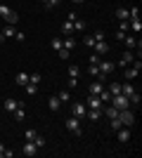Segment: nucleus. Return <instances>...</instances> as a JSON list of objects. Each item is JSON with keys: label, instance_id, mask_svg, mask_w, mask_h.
<instances>
[{"label": "nucleus", "instance_id": "f257e3e1", "mask_svg": "<svg viewBox=\"0 0 142 158\" xmlns=\"http://www.w3.org/2000/svg\"><path fill=\"white\" fill-rule=\"evenodd\" d=\"M109 104L114 106V109H118V111H123V109H130L128 97H123V94H111V102H109Z\"/></svg>", "mask_w": 142, "mask_h": 158}, {"label": "nucleus", "instance_id": "f03ea898", "mask_svg": "<svg viewBox=\"0 0 142 158\" xmlns=\"http://www.w3.org/2000/svg\"><path fill=\"white\" fill-rule=\"evenodd\" d=\"M71 116H76L78 120H83L88 116V106L83 104V102H74V104H71Z\"/></svg>", "mask_w": 142, "mask_h": 158}, {"label": "nucleus", "instance_id": "7ed1b4c3", "mask_svg": "<svg viewBox=\"0 0 142 158\" xmlns=\"http://www.w3.org/2000/svg\"><path fill=\"white\" fill-rule=\"evenodd\" d=\"M100 73L102 76H104V78H107V76H111V73H114V69H116V64L114 61H109V59H100Z\"/></svg>", "mask_w": 142, "mask_h": 158}, {"label": "nucleus", "instance_id": "20e7f679", "mask_svg": "<svg viewBox=\"0 0 142 158\" xmlns=\"http://www.w3.org/2000/svg\"><path fill=\"white\" fill-rule=\"evenodd\" d=\"M67 130L69 132H74V135H81V120H78V118H76V116H69V118H67Z\"/></svg>", "mask_w": 142, "mask_h": 158}, {"label": "nucleus", "instance_id": "39448f33", "mask_svg": "<svg viewBox=\"0 0 142 158\" xmlns=\"http://www.w3.org/2000/svg\"><path fill=\"white\" fill-rule=\"evenodd\" d=\"M118 118H121V123L123 125H133V123H135V113L130 111V109H123V111H118Z\"/></svg>", "mask_w": 142, "mask_h": 158}, {"label": "nucleus", "instance_id": "423d86ee", "mask_svg": "<svg viewBox=\"0 0 142 158\" xmlns=\"http://www.w3.org/2000/svg\"><path fill=\"white\" fill-rule=\"evenodd\" d=\"M116 135H118V142H121V144H128L130 142V127L128 125H121L116 130Z\"/></svg>", "mask_w": 142, "mask_h": 158}, {"label": "nucleus", "instance_id": "0eeeda50", "mask_svg": "<svg viewBox=\"0 0 142 158\" xmlns=\"http://www.w3.org/2000/svg\"><path fill=\"white\" fill-rule=\"evenodd\" d=\"M19 106H24V104H21V102H17L14 97H7V99H5V113H14Z\"/></svg>", "mask_w": 142, "mask_h": 158}, {"label": "nucleus", "instance_id": "6e6552de", "mask_svg": "<svg viewBox=\"0 0 142 158\" xmlns=\"http://www.w3.org/2000/svg\"><path fill=\"white\" fill-rule=\"evenodd\" d=\"M93 50H95V54H100V57H104V54L109 52V45H107V40H95Z\"/></svg>", "mask_w": 142, "mask_h": 158}, {"label": "nucleus", "instance_id": "1a4fd4ad", "mask_svg": "<svg viewBox=\"0 0 142 158\" xmlns=\"http://www.w3.org/2000/svg\"><path fill=\"white\" fill-rule=\"evenodd\" d=\"M133 59H135L133 50H126V52L121 54V59H118V66H123V69H126V66H130V64H133Z\"/></svg>", "mask_w": 142, "mask_h": 158}, {"label": "nucleus", "instance_id": "9d476101", "mask_svg": "<svg viewBox=\"0 0 142 158\" xmlns=\"http://www.w3.org/2000/svg\"><path fill=\"white\" fill-rule=\"evenodd\" d=\"M88 109H104V102H102L97 94H88Z\"/></svg>", "mask_w": 142, "mask_h": 158}, {"label": "nucleus", "instance_id": "9b49d317", "mask_svg": "<svg viewBox=\"0 0 142 158\" xmlns=\"http://www.w3.org/2000/svg\"><path fill=\"white\" fill-rule=\"evenodd\" d=\"M102 90H104V80H93V83H90V87H88V92H90V94H97V97H100Z\"/></svg>", "mask_w": 142, "mask_h": 158}, {"label": "nucleus", "instance_id": "f8f14e48", "mask_svg": "<svg viewBox=\"0 0 142 158\" xmlns=\"http://www.w3.org/2000/svg\"><path fill=\"white\" fill-rule=\"evenodd\" d=\"M137 76H140V71H137V69H133V66H126V71H123V78H126V80H135Z\"/></svg>", "mask_w": 142, "mask_h": 158}, {"label": "nucleus", "instance_id": "ddd939ff", "mask_svg": "<svg viewBox=\"0 0 142 158\" xmlns=\"http://www.w3.org/2000/svg\"><path fill=\"white\" fill-rule=\"evenodd\" d=\"M36 153H38V146L33 144V142H26V144H24V156H36Z\"/></svg>", "mask_w": 142, "mask_h": 158}, {"label": "nucleus", "instance_id": "4468645a", "mask_svg": "<svg viewBox=\"0 0 142 158\" xmlns=\"http://www.w3.org/2000/svg\"><path fill=\"white\" fill-rule=\"evenodd\" d=\"M47 106H50V111H59V106H62L59 97H57V94H52V97L47 99Z\"/></svg>", "mask_w": 142, "mask_h": 158}, {"label": "nucleus", "instance_id": "2eb2a0df", "mask_svg": "<svg viewBox=\"0 0 142 158\" xmlns=\"http://www.w3.org/2000/svg\"><path fill=\"white\" fill-rule=\"evenodd\" d=\"M88 73H90V76H95L97 80H107V78L100 73V66H97V64H90V66H88Z\"/></svg>", "mask_w": 142, "mask_h": 158}, {"label": "nucleus", "instance_id": "dca6fc26", "mask_svg": "<svg viewBox=\"0 0 142 158\" xmlns=\"http://www.w3.org/2000/svg\"><path fill=\"white\" fill-rule=\"evenodd\" d=\"M123 43H126V47H128V50L140 47V40H137V38H130V35H126V38H123Z\"/></svg>", "mask_w": 142, "mask_h": 158}, {"label": "nucleus", "instance_id": "f3484780", "mask_svg": "<svg viewBox=\"0 0 142 158\" xmlns=\"http://www.w3.org/2000/svg\"><path fill=\"white\" fill-rule=\"evenodd\" d=\"M62 47L71 52V50H74V47H76V40H74V38H69V35H67V38H62Z\"/></svg>", "mask_w": 142, "mask_h": 158}, {"label": "nucleus", "instance_id": "a211bd4d", "mask_svg": "<svg viewBox=\"0 0 142 158\" xmlns=\"http://www.w3.org/2000/svg\"><path fill=\"white\" fill-rule=\"evenodd\" d=\"M85 118H90V120H100L102 118V109H88V116Z\"/></svg>", "mask_w": 142, "mask_h": 158}, {"label": "nucleus", "instance_id": "6ab92c4d", "mask_svg": "<svg viewBox=\"0 0 142 158\" xmlns=\"http://www.w3.org/2000/svg\"><path fill=\"white\" fill-rule=\"evenodd\" d=\"M14 83L24 87V85L28 83V73H17V76H14Z\"/></svg>", "mask_w": 142, "mask_h": 158}, {"label": "nucleus", "instance_id": "aec40b11", "mask_svg": "<svg viewBox=\"0 0 142 158\" xmlns=\"http://www.w3.org/2000/svg\"><path fill=\"white\" fill-rule=\"evenodd\" d=\"M62 33H64V35H71V33H74V21H64V24H62Z\"/></svg>", "mask_w": 142, "mask_h": 158}, {"label": "nucleus", "instance_id": "412c9836", "mask_svg": "<svg viewBox=\"0 0 142 158\" xmlns=\"http://www.w3.org/2000/svg\"><path fill=\"white\" fill-rule=\"evenodd\" d=\"M7 24H10V26H17V24H19V14H17V12H10V14H7Z\"/></svg>", "mask_w": 142, "mask_h": 158}, {"label": "nucleus", "instance_id": "4be33fe9", "mask_svg": "<svg viewBox=\"0 0 142 158\" xmlns=\"http://www.w3.org/2000/svg\"><path fill=\"white\" fill-rule=\"evenodd\" d=\"M111 94H121V83L118 80H114V83H109V87H107Z\"/></svg>", "mask_w": 142, "mask_h": 158}, {"label": "nucleus", "instance_id": "5701e85b", "mask_svg": "<svg viewBox=\"0 0 142 158\" xmlns=\"http://www.w3.org/2000/svg\"><path fill=\"white\" fill-rule=\"evenodd\" d=\"M57 97H59V102H62V104L71 102V92H69V90H62V92H57Z\"/></svg>", "mask_w": 142, "mask_h": 158}, {"label": "nucleus", "instance_id": "b1692460", "mask_svg": "<svg viewBox=\"0 0 142 158\" xmlns=\"http://www.w3.org/2000/svg\"><path fill=\"white\" fill-rule=\"evenodd\" d=\"M0 33H2L5 38H14V35H17V31H14V26H10V24H7V26L2 28V31H0Z\"/></svg>", "mask_w": 142, "mask_h": 158}, {"label": "nucleus", "instance_id": "393cba45", "mask_svg": "<svg viewBox=\"0 0 142 158\" xmlns=\"http://www.w3.org/2000/svg\"><path fill=\"white\" fill-rule=\"evenodd\" d=\"M116 17H118L121 21H128L130 14H128V10H126V7H118V10H116Z\"/></svg>", "mask_w": 142, "mask_h": 158}, {"label": "nucleus", "instance_id": "a878e982", "mask_svg": "<svg viewBox=\"0 0 142 158\" xmlns=\"http://www.w3.org/2000/svg\"><path fill=\"white\" fill-rule=\"evenodd\" d=\"M128 24H130V28H133L135 33H140V31H142V21H140V19H130Z\"/></svg>", "mask_w": 142, "mask_h": 158}, {"label": "nucleus", "instance_id": "bb28decb", "mask_svg": "<svg viewBox=\"0 0 142 158\" xmlns=\"http://www.w3.org/2000/svg\"><path fill=\"white\" fill-rule=\"evenodd\" d=\"M100 99H102V102H104V104H109V102H111V92H109L107 87H104V90H102V92H100Z\"/></svg>", "mask_w": 142, "mask_h": 158}, {"label": "nucleus", "instance_id": "cd10ccee", "mask_svg": "<svg viewBox=\"0 0 142 158\" xmlns=\"http://www.w3.org/2000/svg\"><path fill=\"white\" fill-rule=\"evenodd\" d=\"M2 156H5V158H12V156H14V151H7V149H5V144L0 142V158H2Z\"/></svg>", "mask_w": 142, "mask_h": 158}, {"label": "nucleus", "instance_id": "c85d7f7f", "mask_svg": "<svg viewBox=\"0 0 142 158\" xmlns=\"http://www.w3.org/2000/svg\"><path fill=\"white\" fill-rule=\"evenodd\" d=\"M10 12H12V10H10L5 2H0V17H2V19H7V14H10Z\"/></svg>", "mask_w": 142, "mask_h": 158}, {"label": "nucleus", "instance_id": "c756f323", "mask_svg": "<svg viewBox=\"0 0 142 158\" xmlns=\"http://www.w3.org/2000/svg\"><path fill=\"white\" fill-rule=\"evenodd\" d=\"M74 31H85V21H81V19H74Z\"/></svg>", "mask_w": 142, "mask_h": 158}, {"label": "nucleus", "instance_id": "7c9ffc66", "mask_svg": "<svg viewBox=\"0 0 142 158\" xmlns=\"http://www.w3.org/2000/svg\"><path fill=\"white\" fill-rule=\"evenodd\" d=\"M24 87H26V92H28V94H36V92H38V85H36V83H26Z\"/></svg>", "mask_w": 142, "mask_h": 158}, {"label": "nucleus", "instance_id": "2f4dec72", "mask_svg": "<svg viewBox=\"0 0 142 158\" xmlns=\"http://www.w3.org/2000/svg\"><path fill=\"white\" fill-rule=\"evenodd\" d=\"M59 2L62 0H47V2H43V7H45V10H52V7H57Z\"/></svg>", "mask_w": 142, "mask_h": 158}, {"label": "nucleus", "instance_id": "473e14b6", "mask_svg": "<svg viewBox=\"0 0 142 158\" xmlns=\"http://www.w3.org/2000/svg\"><path fill=\"white\" fill-rule=\"evenodd\" d=\"M24 116H26V113H24V106H19V109L14 111V120H24Z\"/></svg>", "mask_w": 142, "mask_h": 158}, {"label": "nucleus", "instance_id": "72a5a7b5", "mask_svg": "<svg viewBox=\"0 0 142 158\" xmlns=\"http://www.w3.org/2000/svg\"><path fill=\"white\" fill-rule=\"evenodd\" d=\"M33 144L38 146V149H43V146H45V137H41V135H36V139H33Z\"/></svg>", "mask_w": 142, "mask_h": 158}, {"label": "nucleus", "instance_id": "f704fd0d", "mask_svg": "<svg viewBox=\"0 0 142 158\" xmlns=\"http://www.w3.org/2000/svg\"><path fill=\"white\" fill-rule=\"evenodd\" d=\"M57 54H59V59H62V61H67L69 57H71V52H69V50H64V47H62V50H59Z\"/></svg>", "mask_w": 142, "mask_h": 158}, {"label": "nucleus", "instance_id": "c9c22d12", "mask_svg": "<svg viewBox=\"0 0 142 158\" xmlns=\"http://www.w3.org/2000/svg\"><path fill=\"white\" fill-rule=\"evenodd\" d=\"M36 135H38L36 130H26V132H24V137H26V142H33V139H36Z\"/></svg>", "mask_w": 142, "mask_h": 158}, {"label": "nucleus", "instance_id": "e433bc0d", "mask_svg": "<svg viewBox=\"0 0 142 158\" xmlns=\"http://www.w3.org/2000/svg\"><path fill=\"white\" fill-rule=\"evenodd\" d=\"M28 83H36V85H38V83H41V73H28Z\"/></svg>", "mask_w": 142, "mask_h": 158}, {"label": "nucleus", "instance_id": "4c0bfd02", "mask_svg": "<svg viewBox=\"0 0 142 158\" xmlns=\"http://www.w3.org/2000/svg\"><path fill=\"white\" fill-rule=\"evenodd\" d=\"M121 125H123V123H121V118H118V116H116V118H111V130H118Z\"/></svg>", "mask_w": 142, "mask_h": 158}, {"label": "nucleus", "instance_id": "58836bf2", "mask_svg": "<svg viewBox=\"0 0 142 158\" xmlns=\"http://www.w3.org/2000/svg\"><path fill=\"white\" fill-rule=\"evenodd\" d=\"M52 50H57V52L62 50V38H52Z\"/></svg>", "mask_w": 142, "mask_h": 158}, {"label": "nucleus", "instance_id": "ea45409f", "mask_svg": "<svg viewBox=\"0 0 142 158\" xmlns=\"http://www.w3.org/2000/svg\"><path fill=\"white\" fill-rule=\"evenodd\" d=\"M100 59H102V57H100V54H90V57H88V61H90V64H100Z\"/></svg>", "mask_w": 142, "mask_h": 158}, {"label": "nucleus", "instance_id": "a19ab883", "mask_svg": "<svg viewBox=\"0 0 142 158\" xmlns=\"http://www.w3.org/2000/svg\"><path fill=\"white\" fill-rule=\"evenodd\" d=\"M128 28H130V24H128V21H118V31H123V33H126Z\"/></svg>", "mask_w": 142, "mask_h": 158}, {"label": "nucleus", "instance_id": "79ce46f5", "mask_svg": "<svg viewBox=\"0 0 142 158\" xmlns=\"http://www.w3.org/2000/svg\"><path fill=\"white\" fill-rule=\"evenodd\" d=\"M83 43H85L88 47H93V45H95V38H93V35H85V38H83Z\"/></svg>", "mask_w": 142, "mask_h": 158}, {"label": "nucleus", "instance_id": "37998d69", "mask_svg": "<svg viewBox=\"0 0 142 158\" xmlns=\"http://www.w3.org/2000/svg\"><path fill=\"white\" fill-rule=\"evenodd\" d=\"M93 38H95V40H104V31H97Z\"/></svg>", "mask_w": 142, "mask_h": 158}, {"label": "nucleus", "instance_id": "c03bdc74", "mask_svg": "<svg viewBox=\"0 0 142 158\" xmlns=\"http://www.w3.org/2000/svg\"><path fill=\"white\" fill-rule=\"evenodd\" d=\"M71 2H76V5H81V2H85V0H71Z\"/></svg>", "mask_w": 142, "mask_h": 158}, {"label": "nucleus", "instance_id": "a18cd8bd", "mask_svg": "<svg viewBox=\"0 0 142 158\" xmlns=\"http://www.w3.org/2000/svg\"><path fill=\"white\" fill-rule=\"evenodd\" d=\"M2 40H5V35H2V33H0V43H2Z\"/></svg>", "mask_w": 142, "mask_h": 158}, {"label": "nucleus", "instance_id": "49530a36", "mask_svg": "<svg viewBox=\"0 0 142 158\" xmlns=\"http://www.w3.org/2000/svg\"><path fill=\"white\" fill-rule=\"evenodd\" d=\"M41 2H47V0H41Z\"/></svg>", "mask_w": 142, "mask_h": 158}]
</instances>
